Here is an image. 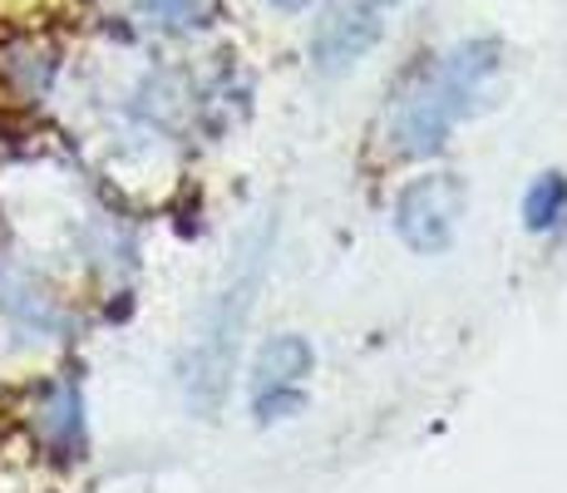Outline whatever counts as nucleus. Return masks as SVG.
<instances>
[{
    "instance_id": "5",
    "label": "nucleus",
    "mask_w": 567,
    "mask_h": 493,
    "mask_svg": "<svg viewBox=\"0 0 567 493\" xmlns=\"http://www.w3.org/2000/svg\"><path fill=\"white\" fill-rule=\"evenodd\" d=\"M385 10L390 0H341L316 30V64L326 74H341L361 64L385 35Z\"/></svg>"
},
{
    "instance_id": "7",
    "label": "nucleus",
    "mask_w": 567,
    "mask_h": 493,
    "mask_svg": "<svg viewBox=\"0 0 567 493\" xmlns=\"http://www.w3.org/2000/svg\"><path fill=\"white\" fill-rule=\"evenodd\" d=\"M271 6H277V10H301L307 0H271Z\"/></svg>"
},
{
    "instance_id": "6",
    "label": "nucleus",
    "mask_w": 567,
    "mask_h": 493,
    "mask_svg": "<svg viewBox=\"0 0 567 493\" xmlns=\"http://www.w3.org/2000/svg\"><path fill=\"white\" fill-rule=\"evenodd\" d=\"M567 217V173H543L523 193V227L528 233H553Z\"/></svg>"
},
{
    "instance_id": "4",
    "label": "nucleus",
    "mask_w": 567,
    "mask_h": 493,
    "mask_svg": "<svg viewBox=\"0 0 567 493\" xmlns=\"http://www.w3.org/2000/svg\"><path fill=\"white\" fill-rule=\"evenodd\" d=\"M311 366H316V350L307 336H291V331L271 336V341L257 350V366H252L257 420H287L301 404V386H307Z\"/></svg>"
},
{
    "instance_id": "3",
    "label": "nucleus",
    "mask_w": 567,
    "mask_h": 493,
    "mask_svg": "<svg viewBox=\"0 0 567 493\" xmlns=\"http://www.w3.org/2000/svg\"><path fill=\"white\" fill-rule=\"evenodd\" d=\"M252 287H257V267L247 261L243 281L223 291L213 321H207L198 350H193V394L198 404H217V394L227 390V376H233V356H237V331H243V316L252 306Z\"/></svg>"
},
{
    "instance_id": "2",
    "label": "nucleus",
    "mask_w": 567,
    "mask_h": 493,
    "mask_svg": "<svg viewBox=\"0 0 567 493\" xmlns=\"http://www.w3.org/2000/svg\"><path fill=\"white\" fill-rule=\"evenodd\" d=\"M468 207V188L460 173H424L414 178L395 203V233L410 251H424V257H440V251L454 247Z\"/></svg>"
},
{
    "instance_id": "1",
    "label": "nucleus",
    "mask_w": 567,
    "mask_h": 493,
    "mask_svg": "<svg viewBox=\"0 0 567 493\" xmlns=\"http://www.w3.org/2000/svg\"><path fill=\"white\" fill-rule=\"evenodd\" d=\"M504 50L498 40H468L454 54H444L430 74L420 80V90L400 99L395 119H390V144L400 158H430L450 144L454 124L468 119L474 109H484V94L494 84Z\"/></svg>"
}]
</instances>
